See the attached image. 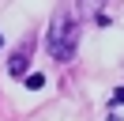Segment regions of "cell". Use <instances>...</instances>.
Returning a JSON list of instances; mask_svg holds the SVG:
<instances>
[{"instance_id": "1", "label": "cell", "mask_w": 124, "mask_h": 121, "mask_svg": "<svg viewBox=\"0 0 124 121\" xmlns=\"http://www.w3.org/2000/svg\"><path fill=\"white\" fill-rule=\"evenodd\" d=\"M75 38H79L75 19H71V15H60V19L53 23V30H49L45 45H49V53H53L56 60H71L75 57Z\"/></svg>"}, {"instance_id": "2", "label": "cell", "mask_w": 124, "mask_h": 121, "mask_svg": "<svg viewBox=\"0 0 124 121\" xmlns=\"http://www.w3.org/2000/svg\"><path fill=\"white\" fill-rule=\"evenodd\" d=\"M23 72H26V49H19L11 57V76H23Z\"/></svg>"}, {"instance_id": "3", "label": "cell", "mask_w": 124, "mask_h": 121, "mask_svg": "<svg viewBox=\"0 0 124 121\" xmlns=\"http://www.w3.org/2000/svg\"><path fill=\"white\" fill-rule=\"evenodd\" d=\"M41 83H45V80H41V76H38V72H34V76H26V87H34V91H38V87H41Z\"/></svg>"}, {"instance_id": "4", "label": "cell", "mask_w": 124, "mask_h": 121, "mask_svg": "<svg viewBox=\"0 0 124 121\" xmlns=\"http://www.w3.org/2000/svg\"><path fill=\"white\" fill-rule=\"evenodd\" d=\"M116 102H124V87H116Z\"/></svg>"}]
</instances>
